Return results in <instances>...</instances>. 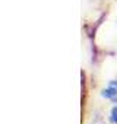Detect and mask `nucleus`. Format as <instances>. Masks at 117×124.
Masks as SVG:
<instances>
[{
    "label": "nucleus",
    "mask_w": 117,
    "mask_h": 124,
    "mask_svg": "<svg viewBox=\"0 0 117 124\" xmlns=\"http://www.w3.org/2000/svg\"><path fill=\"white\" fill-rule=\"evenodd\" d=\"M102 96L110 98V99H116L117 98V80L116 82H111L110 86L102 91Z\"/></svg>",
    "instance_id": "nucleus-1"
},
{
    "label": "nucleus",
    "mask_w": 117,
    "mask_h": 124,
    "mask_svg": "<svg viewBox=\"0 0 117 124\" xmlns=\"http://www.w3.org/2000/svg\"><path fill=\"white\" fill-rule=\"evenodd\" d=\"M111 121H113L114 124H117V108H114V109L111 111Z\"/></svg>",
    "instance_id": "nucleus-2"
}]
</instances>
